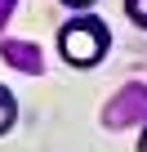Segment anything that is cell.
Masks as SVG:
<instances>
[{
	"mask_svg": "<svg viewBox=\"0 0 147 152\" xmlns=\"http://www.w3.org/2000/svg\"><path fill=\"white\" fill-rule=\"evenodd\" d=\"M5 58H9L18 72H40V49H36V45H18V40H9V45H5Z\"/></svg>",
	"mask_w": 147,
	"mask_h": 152,
	"instance_id": "cell-3",
	"label": "cell"
},
{
	"mask_svg": "<svg viewBox=\"0 0 147 152\" xmlns=\"http://www.w3.org/2000/svg\"><path fill=\"white\" fill-rule=\"evenodd\" d=\"M9 9H14V0H0V27H5V18H9Z\"/></svg>",
	"mask_w": 147,
	"mask_h": 152,
	"instance_id": "cell-6",
	"label": "cell"
},
{
	"mask_svg": "<svg viewBox=\"0 0 147 152\" xmlns=\"http://www.w3.org/2000/svg\"><path fill=\"white\" fill-rule=\"evenodd\" d=\"M14 116H18V107H14V94L0 85V134H5L9 125H14Z\"/></svg>",
	"mask_w": 147,
	"mask_h": 152,
	"instance_id": "cell-4",
	"label": "cell"
},
{
	"mask_svg": "<svg viewBox=\"0 0 147 152\" xmlns=\"http://www.w3.org/2000/svg\"><path fill=\"white\" fill-rule=\"evenodd\" d=\"M138 116H147V90H143V85H125V90L116 94V103L107 107V121H112V125H129V121H138Z\"/></svg>",
	"mask_w": 147,
	"mask_h": 152,
	"instance_id": "cell-2",
	"label": "cell"
},
{
	"mask_svg": "<svg viewBox=\"0 0 147 152\" xmlns=\"http://www.w3.org/2000/svg\"><path fill=\"white\" fill-rule=\"evenodd\" d=\"M138 152H147V130H143V139H138Z\"/></svg>",
	"mask_w": 147,
	"mask_h": 152,
	"instance_id": "cell-8",
	"label": "cell"
},
{
	"mask_svg": "<svg viewBox=\"0 0 147 152\" xmlns=\"http://www.w3.org/2000/svg\"><path fill=\"white\" fill-rule=\"evenodd\" d=\"M107 45H112V36H107V27L98 18H71L58 36V49L71 67H94L107 54Z\"/></svg>",
	"mask_w": 147,
	"mask_h": 152,
	"instance_id": "cell-1",
	"label": "cell"
},
{
	"mask_svg": "<svg viewBox=\"0 0 147 152\" xmlns=\"http://www.w3.org/2000/svg\"><path fill=\"white\" fill-rule=\"evenodd\" d=\"M62 5H71V9H85V5H94V0H62Z\"/></svg>",
	"mask_w": 147,
	"mask_h": 152,
	"instance_id": "cell-7",
	"label": "cell"
},
{
	"mask_svg": "<svg viewBox=\"0 0 147 152\" xmlns=\"http://www.w3.org/2000/svg\"><path fill=\"white\" fill-rule=\"evenodd\" d=\"M125 14H129V23L147 27V0H125Z\"/></svg>",
	"mask_w": 147,
	"mask_h": 152,
	"instance_id": "cell-5",
	"label": "cell"
}]
</instances>
